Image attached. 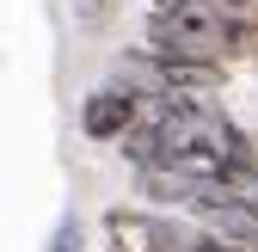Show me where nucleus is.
Returning a JSON list of instances; mask_svg holds the SVG:
<instances>
[{"label": "nucleus", "mask_w": 258, "mask_h": 252, "mask_svg": "<svg viewBox=\"0 0 258 252\" xmlns=\"http://www.w3.org/2000/svg\"><path fill=\"white\" fill-rule=\"evenodd\" d=\"M148 49L228 68L258 49V0H184L172 13H148Z\"/></svg>", "instance_id": "1"}, {"label": "nucleus", "mask_w": 258, "mask_h": 252, "mask_svg": "<svg viewBox=\"0 0 258 252\" xmlns=\"http://www.w3.org/2000/svg\"><path fill=\"white\" fill-rule=\"evenodd\" d=\"M190 228L160 209H111L105 215V252H184Z\"/></svg>", "instance_id": "2"}, {"label": "nucleus", "mask_w": 258, "mask_h": 252, "mask_svg": "<svg viewBox=\"0 0 258 252\" xmlns=\"http://www.w3.org/2000/svg\"><path fill=\"white\" fill-rule=\"evenodd\" d=\"M136 123H142V92L123 80H105L80 99V136L86 142H123Z\"/></svg>", "instance_id": "3"}, {"label": "nucleus", "mask_w": 258, "mask_h": 252, "mask_svg": "<svg viewBox=\"0 0 258 252\" xmlns=\"http://www.w3.org/2000/svg\"><path fill=\"white\" fill-rule=\"evenodd\" d=\"M49 252H86V228H80V215H61V228H55Z\"/></svg>", "instance_id": "4"}, {"label": "nucleus", "mask_w": 258, "mask_h": 252, "mask_svg": "<svg viewBox=\"0 0 258 252\" xmlns=\"http://www.w3.org/2000/svg\"><path fill=\"white\" fill-rule=\"evenodd\" d=\"M105 13H111V0H80V19H86V25H92V19H105Z\"/></svg>", "instance_id": "5"}, {"label": "nucleus", "mask_w": 258, "mask_h": 252, "mask_svg": "<svg viewBox=\"0 0 258 252\" xmlns=\"http://www.w3.org/2000/svg\"><path fill=\"white\" fill-rule=\"evenodd\" d=\"M240 203H246V209H252V215H258V178H252V184H246V197H240Z\"/></svg>", "instance_id": "6"}, {"label": "nucleus", "mask_w": 258, "mask_h": 252, "mask_svg": "<svg viewBox=\"0 0 258 252\" xmlns=\"http://www.w3.org/2000/svg\"><path fill=\"white\" fill-rule=\"evenodd\" d=\"M172 7H184V0H148V13H172Z\"/></svg>", "instance_id": "7"}]
</instances>
